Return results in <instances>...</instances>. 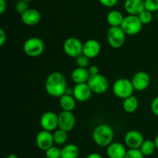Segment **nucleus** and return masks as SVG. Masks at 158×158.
<instances>
[{"instance_id": "nucleus-1", "label": "nucleus", "mask_w": 158, "mask_h": 158, "mask_svg": "<svg viewBox=\"0 0 158 158\" xmlns=\"http://www.w3.org/2000/svg\"><path fill=\"white\" fill-rule=\"evenodd\" d=\"M67 88V83L65 76L59 71L49 74L45 82V89L52 97L60 98L65 94Z\"/></svg>"}, {"instance_id": "nucleus-2", "label": "nucleus", "mask_w": 158, "mask_h": 158, "mask_svg": "<svg viewBox=\"0 0 158 158\" xmlns=\"http://www.w3.org/2000/svg\"><path fill=\"white\" fill-rule=\"evenodd\" d=\"M92 137L97 146L107 147L114 140V129L107 124H100L97 125L93 131Z\"/></svg>"}, {"instance_id": "nucleus-3", "label": "nucleus", "mask_w": 158, "mask_h": 158, "mask_svg": "<svg viewBox=\"0 0 158 158\" xmlns=\"http://www.w3.org/2000/svg\"><path fill=\"white\" fill-rule=\"evenodd\" d=\"M114 94L120 99H125L126 98L132 95L134 88L131 80L125 77L119 78L114 83L112 87Z\"/></svg>"}, {"instance_id": "nucleus-4", "label": "nucleus", "mask_w": 158, "mask_h": 158, "mask_svg": "<svg viewBox=\"0 0 158 158\" xmlns=\"http://www.w3.org/2000/svg\"><path fill=\"white\" fill-rule=\"evenodd\" d=\"M45 49L44 42L38 37H30L25 41L23 50L25 54L31 57H36L41 55Z\"/></svg>"}, {"instance_id": "nucleus-5", "label": "nucleus", "mask_w": 158, "mask_h": 158, "mask_svg": "<svg viewBox=\"0 0 158 158\" xmlns=\"http://www.w3.org/2000/svg\"><path fill=\"white\" fill-rule=\"evenodd\" d=\"M142 26L143 24L140 22L138 15H128L124 17L120 27L126 35L134 36L140 32Z\"/></svg>"}, {"instance_id": "nucleus-6", "label": "nucleus", "mask_w": 158, "mask_h": 158, "mask_svg": "<svg viewBox=\"0 0 158 158\" xmlns=\"http://www.w3.org/2000/svg\"><path fill=\"white\" fill-rule=\"evenodd\" d=\"M106 39L110 46L115 49L120 48L125 43L126 33L120 26L110 27L106 34Z\"/></svg>"}, {"instance_id": "nucleus-7", "label": "nucleus", "mask_w": 158, "mask_h": 158, "mask_svg": "<svg viewBox=\"0 0 158 158\" xmlns=\"http://www.w3.org/2000/svg\"><path fill=\"white\" fill-rule=\"evenodd\" d=\"M87 84L93 93L95 94H103L109 88V81L107 78L100 74L90 76Z\"/></svg>"}, {"instance_id": "nucleus-8", "label": "nucleus", "mask_w": 158, "mask_h": 158, "mask_svg": "<svg viewBox=\"0 0 158 158\" xmlns=\"http://www.w3.org/2000/svg\"><path fill=\"white\" fill-rule=\"evenodd\" d=\"M83 43L76 37H69L63 43V50L65 54L70 57H76L83 54Z\"/></svg>"}, {"instance_id": "nucleus-9", "label": "nucleus", "mask_w": 158, "mask_h": 158, "mask_svg": "<svg viewBox=\"0 0 158 158\" xmlns=\"http://www.w3.org/2000/svg\"><path fill=\"white\" fill-rule=\"evenodd\" d=\"M40 122L43 129L49 132L55 131L59 127L58 115L52 111L46 112L41 116Z\"/></svg>"}, {"instance_id": "nucleus-10", "label": "nucleus", "mask_w": 158, "mask_h": 158, "mask_svg": "<svg viewBox=\"0 0 158 158\" xmlns=\"http://www.w3.org/2000/svg\"><path fill=\"white\" fill-rule=\"evenodd\" d=\"M144 140L143 134L137 130H130L124 136L125 145L129 149H140Z\"/></svg>"}, {"instance_id": "nucleus-11", "label": "nucleus", "mask_w": 158, "mask_h": 158, "mask_svg": "<svg viewBox=\"0 0 158 158\" xmlns=\"http://www.w3.org/2000/svg\"><path fill=\"white\" fill-rule=\"evenodd\" d=\"M59 128L66 132L72 131L76 125V117L73 112L62 111L58 115Z\"/></svg>"}, {"instance_id": "nucleus-12", "label": "nucleus", "mask_w": 158, "mask_h": 158, "mask_svg": "<svg viewBox=\"0 0 158 158\" xmlns=\"http://www.w3.org/2000/svg\"><path fill=\"white\" fill-rule=\"evenodd\" d=\"M35 143L40 150L46 151L53 146V135L51 132L43 129L37 134L35 137Z\"/></svg>"}, {"instance_id": "nucleus-13", "label": "nucleus", "mask_w": 158, "mask_h": 158, "mask_svg": "<svg viewBox=\"0 0 158 158\" xmlns=\"http://www.w3.org/2000/svg\"><path fill=\"white\" fill-rule=\"evenodd\" d=\"M131 81L134 90L142 91L146 90L149 87L151 83V77L149 74L145 71H138L133 76Z\"/></svg>"}, {"instance_id": "nucleus-14", "label": "nucleus", "mask_w": 158, "mask_h": 158, "mask_svg": "<svg viewBox=\"0 0 158 158\" xmlns=\"http://www.w3.org/2000/svg\"><path fill=\"white\" fill-rule=\"evenodd\" d=\"M91 91L87 83L77 84L73 88V97L78 102H84L89 100L92 95Z\"/></svg>"}, {"instance_id": "nucleus-15", "label": "nucleus", "mask_w": 158, "mask_h": 158, "mask_svg": "<svg viewBox=\"0 0 158 158\" xmlns=\"http://www.w3.org/2000/svg\"><path fill=\"white\" fill-rule=\"evenodd\" d=\"M101 50V45L97 40H88L83 43V54L88 58H94L100 54Z\"/></svg>"}, {"instance_id": "nucleus-16", "label": "nucleus", "mask_w": 158, "mask_h": 158, "mask_svg": "<svg viewBox=\"0 0 158 158\" xmlns=\"http://www.w3.org/2000/svg\"><path fill=\"white\" fill-rule=\"evenodd\" d=\"M21 20L26 26H33L40 23L41 20V15L37 9H29L22 14Z\"/></svg>"}, {"instance_id": "nucleus-17", "label": "nucleus", "mask_w": 158, "mask_h": 158, "mask_svg": "<svg viewBox=\"0 0 158 158\" xmlns=\"http://www.w3.org/2000/svg\"><path fill=\"white\" fill-rule=\"evenodd\" d=\"M126 147L119 142H113L106 147V154L109 158H124L127 153Z\"/></svg>"}, {"instance_id": "nucleus-18", "label": "nucleus", "mask_w": 158, "mask_h": 158, "mask_svg": "<svg viewBox=\"0 0 158 158\" xmlns=\"http://www.w3.org/2000/svg\"><path fill=\"white\" fill-rule=\"evenodd\" d=\"M123 6L129 15H138L145 9L143 0H125Z\"/></svg>"}, {"instance_id": "nucleus-19", "label": "nucleus", "mask_w": 158, "mask_h": 158, "mask_svg": "<svg viewBox=\"0 0 158 158\" xmlns=\"http://www.w3.org/2000/svg\"><path fill=\"white\" fill-rule=\"evenodd\" d=\"M70 77L76 85H77V84L87 83L90 74L88 71V68L77 67L75 69L73 70Z\"/></svg>"}, {"instance_id": "nucleus-20", "label": "nucleus", "mask_w": 158, "mask_h": 158, "mask_svg": "<svg viewBox=\"0 0 158 158\" xmlns=\"http://www.w3.org/2000/svg\"><path fill=\"white\" fill-rule=\"evenodd\" d=\"M60 105L63 111L73 112L77 105V100L73 95L64 94L60 98Z\"/></svg>"}, {"instance_id": "nucleus-21", "label": "nucleus", "mask_w": 158, "mask_h": 158, "mask_svg": "<svg viewBox=\"0 0 158 158\" xmlns=\"http://www.w3.org/2000/svg\"><path fill=\"white\" fill-rule=\"evenodd\" d=\"M124 16L121 12L118 10H111L106 15V21L110 27H117L121 26Z\"/></svg>"}, {"instance_id": "nucleus-22", "label": "nucleus", "mask_w": 158, "mask_h": 158, "mask_svg": "<svg viewBox=\"0 0 158 158\" xmlns=\"http://www.w3.org/2000/svg\"><path fill=\"white\" fill-rule=\"evenodd\" d=\"M80 149L76 144L69 143L61 149V158H78Z\"/></svg>"}, {"instance_id": "nucleus-23", "label": "nucleus", "mask_w": 158, "mask_h": 158, "mask_svg": "<svg viewBox=\"0 0 158 158\" xmlns=\"http://www.w3.org/2000/svg\"><path fill=\"white\" fill-rule=\"evenodd\" d=\"M139 106V102L137 97L134 95H131L123 99V108L124 111L127 113H133L137 111Z\"/></svg>"}, {"instance_id": "nucleus-24", "label": "nucleus", "mask_w": 158, "mask_h": 158, "mask_svg": "<svg viewBox=\"0 0 158 158\" xmlns=\"http://www.w3.org/2000/svg\"><path fill=\"white\" fill-rule=\"evenodd\" d=\"M140 151L142 152V153L143 154V156H151V155L155 152L157 148H156V146L155 144H154V140H151V139H146V140L143 141V144H142L141 147H140Z\"/></svg>"}, {"instance_id": "nucleus-25", "label": "nucleus", "mask_w": 158, "mask_h": 158, "mask_svg": "<svg viewBox=\"0 0 158 158\" xmlns=\"http://www.w3.org/2000/svg\"><path fill=\"white\" fill-rule=\"evenodd\" d=\"M53 135L54 143L57 145H63L67 141L68 139V132L62 129H57L52 133Z\"/></svg>"}, {"instance_id": "nucleus-26", "label": "nucleus", "mask_w": 158, "mask_h": 158, "mask_svg": "<svg viewBox=\"0 0 158 158\" xmlns=\"http://www.w3.org/2000/svg\"><path fill=\"white\" fill-rule=\"evenodd\" d=\"M46 158H61V149L56 147H51L45 151Z\"/></svg>"}, {"instance_id": "nucleus-27", "label": "nucleus", "mask_w": 158, "mask_h": 158, "mask_svg": "<svg viewBox=\"0 0 158 158\" xmlns=\"http://www.w3.org/2000/svg\"><path fill=\"white\" fill-rule=\"evenodd\" d=\"M153 12H149V11L144 10L142 12H140L138 15L139 19H140V22L142 23L143 25H148L151 23L153 20Z\"/></svg>"}, {"instance_id": "nucleus-28", "label": "nucleus", "mask_w": 158, "mask_h": 158, "mask_svg": "<svg viewBox=\"0 0 158 158\" xmlns=\"http://www.w3.org/2000/svg\"><path fill=\"white\" fill-rule=\"evenodd\" d=\"M144 8L151 12L158 11V0H144Z\"/></svg>"}, {"instance_id": "nucleus-29", "label": "nucleus", "mask_w": 158, "mask_h": 158, "mask_svg": "<svg viewBox=\"0 0 158 158\" xmlns=\"http://www.w3.org/2000/svg\"><path fill=\"white\" fill-rule=\"evenodd\" d=\"M124 158H144V156L140 149H129Z\"/></svg>"}, {"instance_id": "nucleus-30", "label": "nucleus", "mask_w": 158, "mask_h": 158, "mask_svg": "<svg viewBox=\"0 0 158 158\" xmlns=\"http://www.w3.org/2000/svg\"><path fill=\"white\" fill-rule=\"evenodd\" d=\"M15 11H16L19 14H20V15H22L23 12H25L26 10H28V9H29L27 2L23 1V0H19L16 2V4H15Z\"/></svg>"}, {"instance_id": "nucleus-31", "label": "nucleus", "mask_w": 158, "mask_h": 158, "mask_svg": "<svg viewBox=\"0 0 158 158\" xmlns=\"http://www.w3.org/2000/svg\"><path fill=\"white\" fill-rule=\"evenodd\" d=\"M89 59L84 54H80V56L76 58V62H77V65L80 68H86L89 66Z\"/></svg>"}, {"instance_id": "nucleus-32", "label": "nucleus", "mask_w": 158, "mask_h": 158, "mask_svg": "<svg viewBox=\"0 0 158 158\" xmlns=\"http://www.w3.org/2000/svg\"><path fill=\"white\" fill-rule=\"evenodd\" d=\"M119 0H99L102 6L107 8H112L118 3Z\"/></svg>"}, {"instance_id": "nucleus-33", "label": "nucleus", "mask_w": 158, "mask_h": 158, "mask_svg": "<svg viewBox=\"0 0 158 158\" xmlns=\"http://www.w3.org/2000/svg\"><path fill=\"white\" fill-rule=\"evenodd\" d=\"M151 108L152 112L158 117V96H156L151 102Z\"/></svg>"}, {"instance_id": "nucleus-34", "label": "nucleus", "mask_w": 158, "mask_h": 158, "mask_svg": "<svg viewBox=\"0 0 158 158\" xmlns=\"http://www.w3.org/2000/svg\"><path fill=\"white\" fill-rule=\"evenodd\" d=\"M88 71H89L90 76L97 75V74H100L99 73L100 70H99V68L97 65H91V66H89V68H88Z\"/></svg>"}, {"instance_id": "nucleus-35", "label": "nucleus", "mask_w": 158, "mask_h": 158, "mask_svg": "<svg viewBox=\"0 0 158 158\" xmlns=\"http://www.w3.org/2000/svg\"><path fill=\"white\" fill-rule=\"evenodd\" d=\"M6 40V33L3 29H0V46L4 45Z\"/></svg>"}, {"instance_id": "nucleus-36", "label": "nucleus", "mask_w": 158, "mask_h": 158, "mask_svg": "<svg viewBox=\"0 0 158 158\" xmlns=\"http://www.w3.org/2000/svg\"><path fill=\"white\" fill-rule=\"evenodd\" d=\"M7 7V3L6 0H0V14H3Z\"/></svg>"}, {"instance_id": "nucleus-37", "label": "nucleus", "mask_w": 158, "mask_h": 158, "mask_svg": "<svg viewBox=\"0 0 158 158\" xmlns=\"http://www.w3.org/2000/svg\"><path fill=\"white\" fill-rule=\"evenodd\" d=\"M86 158H103V156L98 153H91L86 156Z\"/></svg>"}, {"instance_id": "nucleus-38", "label": "nucleus", "mask_w": 158, "mask_h": 158, "mask_svg": "<svg viewBox=\"0 0 158 158\" xmlns=\"http://www.w3.org/2000/svg\"><path fill=\"white\" fill-rule=\"evenodd\" d=\"M65 94H69V95H73V88H66Z\"/></svg>"}, {"instance_id": "nucleus-39", "label": "nucleus", "mask_w": 158, "mask_h": 158, "mask_svg": "<svg viewBox=\"0 0 158 158\" xmlns=\"http://www.w3.org/2000/svg\"><path fill=\"white\" fill-rule=\"evenodd\" d=\"M154 144H155V146H156V148H157V150H158V134L155 136V138H154Z\"/></svg>"}, {"instance_id": "nucleus-40", "label": "nucleus", "mask_w": 158, "mask_h": 158, "mask_svg": "<svg viewBox=\"0 0 158 158\" xmlns=\"http://www.w3.org/2000/svg\"><path fill=\"white\" fill-rule=\"evenodd\" d=\"M6 158H19V156L16 154H15V153H11Z\"/></svg>"}, {"instance_id": "nucleus-41", "label": "nucleus", "mask_w": 158, "mask_h": 158, "mask_svg": "<svg viewBox=\"0 0 158 158\" xmlns=\"http://www.w3.org/2000/svg\"><path fill=\"white\" fill-rule=\"evenodd\" d=\"M156 16H157V22H158V11L157 12V15H156Z\"/></svg>"}, {"instance_id": "nucleus-42", "label": "nucleus", "mask_w": 158, "mask_h": 158, "mask_svg": "<svg viewBox=\"0 0 158 158\" xmlns=\"http://www.w3.org/2000/svg\"><path fill=\"white\" fill-rule=\"evenodd\" d=\"M23 1H26V2H29L32 1V0H23Z\"/></svg>"}, {"instance_id": "nucleus-43", "label": "nucleus", "mask_w": 158, "mask_h": 158, "mask_svg": "<svg viewBox=\"0 0 158 158\" xmlns=\"http://www.w3.org/2000/svg\"><path fill=\"white\" fill-rule=\"evenodd\" d=\"M78 158H82V157H78Z\"/></svg>"}]
</instances>
